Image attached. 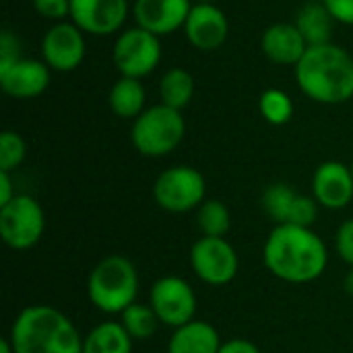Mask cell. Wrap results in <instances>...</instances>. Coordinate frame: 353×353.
Instances as JSON below:
<instances>
[{"label": "cell", "mask_w": 353, "mask_h": 353, "mask_svg": "<svg viewBox=\"0 0 353 353\" xmlns=\"http://www.w3.org/2000/svg\"><path fill=\"white\" fill-rule=\"evenodd\" d=\"M192 4H217V0H192Z\"/></svg>", "instance_id": "cell-37"}, {"label": "cell", "mask_w": 353, "mask_h": 353, "mask_svg": "<svg viewBox=\"0 0 353 353\" xmlns=\"http://www.w3.org/2000/svg\"><path fill=\"white\" fill-rule=\"evenodd\" d=\"M296 199H298V192L290 184L275 182L265 188L261 207L267 213V217L275 221V225H283V223H290V215H292Z\"/></svg>", "instance_id": "cell-23"}, {"label": "cell", "mask_w": 353, "mask_h": 353, "mask_svg": "<svg viewBox=\"0 0 353 353\" xmlns=\"http://www.w3.org/2000/svg\"><path fill=\"white\" fill-rule=\"evenodd\" d=\"M261 48L271 62L296 66L304 58L308 43L296 23H275L265 29L261 37Z\"/></svg>", "instance_id": "cell-17"}, {"label": "cell", "mask_w": 353, "mask_h": 353, "mask_svg": "<svg viewBox=\"0 0 353 353\" xmlns=\"http://www.w3.org/2000/svg\"><path fill=\"white\" fill-rule=\"evenodd\" d=\"M112 60L120 77L143 79L157 68L161 60V41L143 27L124 29L116 37Z\"/></svg>", "instance_id": "cell-8"}, {"label": "cell", "mask_w": 353, "mask_h": 353, "mask_svg": "<svg viewBox=\"0 0 353 353\" xmlns=\"http://www.w3.org/2000/svg\"><path fill=\"white\" fill-rule=\"evenodd\" d=\"M46 232V213L37 199L17 194L0 207V238L10 250L33 248Z\"/></svg>", "instance_id": "cell-7"}, {"label": "cell", "mask_w": 353, "mask_h": 353, "mask_svg": "<svg viewBox=\"0 0 353 353\" xmlns=\"http://www.w3.org/2000/svg\"><path fill=\"white\" fill-rule=\"evenodd\" d=\"M89 302L103 314H122L139 296V271L124 254L103 256L87 279Z\"/></svg>", "instance_id": "cell-4"}, {"label": "cell", "mask_w": 353, "mask_h": 353, "mask_svg": "<svg viewBox=\"0 0 353 353\" xmlns=\"http://www.w3.org/2000/svg\"><path fill=\"white\" fill-rule=\"evenodd\" d=\"M350 168H352V176H353V161H352V163H350Z\"/></svg>", "instance_id": "cell-38"}, {"label": "cell", "mask_w": 353, "mask_h": 353, "mask_svg": "<svg viewBox=\"0 0 353 353\" xmlns=\"http://www.w3.org/2000/svg\"><path fill=\"white\" fill-rule=\"evenodd\" d=\"M190 269L207 285L223 288L232 283L240 271L236 248L225 238H199L190 248Z\"/></svg>", "instance_id": "cell-10"}, {"label": "cell", "mask_w": 353, "mask_h": 353, "mask_svg": "<svg viewBox=\"0 0 353 353\" xmlns=\"http://www.w3.org/2000/svg\"><path fill=\"white\" fill-rule=\"evenodd\" d=\"M0 353H14V347H12V343H10L8 337H2L0 339Z\"/></svg>", "instance_id": "cell-36"}, {"label": "cell", "mask_w": 353, "mask_h": 353, "mask_svg": "<svg viewBox=\"0 0 353 353\" xmlns=\"http://www.w3.org/2000/svg\"><path fill=\"white\" fill-rule=\"evenodd\" d=\"M33 8L39 17L56 23L70 17V0H33Z\"/></svg>", "instance_id": "cell-30"}, {"label": "cell", "mask_w": 353, "mask_h": 353, "mask_svg": "<svg viewBox=\"0 0 353 353\" xmlns=\"http://www.w3.org/2000/svg\"><path fill=\"white\" fill-rule=\"evenodd\" d=\"M194 77L186 68H170L161 81H159V97L161 103L174 108V110H184L192 97H194Z\"/></svg>", "instance_id": "cell-22"}, {"label": "cell", "mask_w": 353, "mask_h": 353, "mask_svg": "<svg viewBox=\"0 0 353 353\" xmlns=\"http://www.w3.org/2000/svg\"><path fill=\"white\" fill-rule=\"evenodd\" d=\"M132 337L116 321L95 325L83 339V353H132Z\"/></svg>", "instance_id": "cell-21"}, {"label": "cell", "mask_w": 353, "mask_h": 353, "mask_svg": "<svg viewBox=\"0 0 353 353\" xmlns=\"http://www.w3.org/2000/svg\"><path fill=\"white\" fill-rule=\"evenodd\" d=\"M186 134V122L180 110L165 103L147 108L134 122L130 139L145 157H163L180 147Z\"/></svg>", "instance_id": "cell-5"}, {"label": "cell", "mask_w": 353, "mask_h": 353, "mask_svg": "<svg viewBox=\"0 0 353 353\" xmlns=\"http://www.w3.org/2000/svg\"><path fill=\"white\" fill-rule=\"evenodd\" d=\"M0 87L8 97L33 99L50 87V66L43 60L21 58L0 72Z\"/></svg>", "instance_id": "cell-16"}, {"label": "cell", "mask_w": 353, "mask_h": 353, "mask_svg": "<svg viewBox=\"0 0 353 353\" xmlns=\"http://www.w3.org/2000/svg\"><path fill=\"white\" fill-rule=\"evenodd\" d=\"M335 19L329 12V8L325 6V2H308L304 4L298 14H296V27L300 29V33L304 35L308 48L310 46H323V43H331L333 37V27H335Z\"/></svg>", "instance_id": "cell-19"}, {"label": "cell", "mask_w": 353, "mask_h": 353, "mask_svg": "<svg viewBox=\"0 0 353 353\" xmlns=\"http://www.w3.org/2000/svg\"><path fill=\"white\" fill-rule=\"evenodd\" d=\"M190 8L192 0H134L132 14L137 27L161 37L184 29Z\"/></svg>", "instance_id": "cell-14"}, {"label": "cell", "mask_w": 353, "mask_h": 353, "mask_svg": "<svg viewBox=\"0 0 353 353\" xmlns=\"http://www.w3.org/2000/svg\"><path fill=\"white\" fill-rule=\"evenodd\" d=\"M259 110L263 114V118L273 124V126H283L292 120L294 116V101L292 97L281 91V89H265L261 93V99H259Z\"/></svg>", "instance_id": "cell-26"}, {"label": "cell", "mask_w": 353, "mask_h": 353, "mask_svg": "<svg viewBox=\"0 0 353 353\" xmlns=\"http://www.w3.org/2000/svg\"><path fill=\"white\" fill-rule=\"evenodd\" d=\"M219 353H263V352H261L252 341L236 337V339L223 341V345H221Z\"/></svg>", "instance_id": "cell-33"}, {"label": "cell", "mask_w": 353, "mask_h": 353, "mask_svg": "<svg viewBox=\"0 0 353 353\" xmlns=\"http://www.w3.org/2000/svg\"><path fill=\"white\" fill-rule=\"evenodd\" d=\"M87 54L85 33L72 21L54 23L41 39V60L56 72H72Z\"/></svg>", "instance_id": "cell-11"}, {"label": "cell", "mask_w": 353, "mask_h": 353, "mask_svg": "<svg viewBox=\"0 0 353 353\" xmlns=\"http://www.w3.org/2000/svg\"><path fill=\"white\" fill-rule=\"evenodd\" d=\"M205 176L192 165H172L153 184V199L168 213L196 211L207 199Z\"/></svg>", "instance_id": "cell-6"}, {"label": "cell", "mask_w": 353, "mask_h": 353, "mask_svg": "<svg viewBox=\"0 0 353 353\" xmlns=\"http://www.w3.org/2000/svg\"><path fill=\"white\" fill-rule=\"evenodd\" d=\"M319 203L314 196H306V194H298L292 215H290V223L292 225H300V228H312L316 215H319Z\"/></svg>", "instance_id": "cell-28"}, {"label": "cell", "mask_w": 353, "mask_h": 353, "mask_svg": "<svg viewBox=\"0 0 353 353\" xmlns=\"http://www.w3.org/2000/svg\"><path fill=\"white\" fill-rule=\"evenodd\" d=\"M120 325L132 337V341H147L155 335L157 325L161 323L149 304L134 302L120 314Z\"/></svg>", "instance_id": "cell-25"}, {"label": "cell", "mask_w": 353, "mask_h": 353, "mask_svg": "<svg viewBox=\"0 0 353 353\" xmlns=\"http://www.w3.org/2000/svg\"><path fill=\"white\" fill-rule=\"evenodd\" d=\"M186 39L201 52L221 48L230 35V21L217 4H192L184 23Z\"/></svg>", "instance_id": "cell-13"}, {"label": "cell", "mask_w": 353, "mask_h": 353, "mask_svg": "<svg viewBox=\"0 0 353 353\" xmlns=\"http://www.w3.org/2000/svg\"><path fill=\"white\" fill-rule=\"evenodd\" d=\"M21 58L23 56H21V41H19V37L12 31L4 29L0 33V72L10 68Z\"/></svg>", "instance_id": "cell-29"}, {"label": "cell", "mask_w": 353, "mask_h": 353, "mask_svg": "<svg viewBox=\"0 0 353 353\" xmlns=\"http://www.w3.org/2000/svg\"><path fill=\"white\" fill-rule=\"evenodd\" d=\"M263 261L269 273L285 283L316 281L329 265L325 240L312 228L275 225L265 240Z\"/></svg>", "instance_id": "cell-1"}, {"label": "cell", "mask_w": 353, "mask_h": 353, "mask_svg": "<svg viewBox=\"0 0 353 353\" xmlns=\"http://www.w3.org/2000/svg\"><path fill=\"white\" fill-rule=\"evenodd\" d=\"M149 306L157 314L159 323L170 329H180L196 319V292L194 288L178 277H159L149 292Z\"/></svg>", "instance_id": "cell-9"}, {"label": "cell", "mask_w": 353, "mask_h": 353, "mask_svg": "<svg viewBox=\"0 0 353 353\" xmlns=\"http://www.w3.org/2000/svg\"><path fill=\"white\" fill-rule=\"evenodd\" d=\"M223 345L219 331L205 321H190L188 325L174 329L168 353H219Z\"/></svg>", "instance_id": "cell-18"}, {"label": "cell", "mask_w": 353, "mask_h": 353, "mask_svg": "<svg viewBox=\"0 0 353 353\" xmlns=\"http://www.w3.org/2000/svg\"><path fill=\"white\" fill-rule=\"evenodd\" d=\"M196 228L203 236L209 238H225L232 228V213L223 201L207 199L196 209Z\"/></svg>", "instance_id": "cell-24"}, {"label": "cell", "mask_w": 353, "mask_h": 353, "mask_svg": "<svg viewBox=\"0 0 353 353\" xmlns=\"http://www.w3.org/2000/svg\"><path fill=\"white\" fill-rule=\"evenodd\" d=\"M145 87L141 79H130V77H120L108 95L110 110L124 120H137L147 108H145Z\"/></svg>", "instance_id": "cell-20"}, {"label": "cell", "mask_w": 353, "mask_h": 353, "mask_svg": "<svg viewBox=\"0 0 353 353\" xmlns=\"http://www.w3.org/2000/svg\"><path fill=\"white\" fill-rule=\"evenodd\" d=\"M27 155V145L23 137L14 130H4L0 134V172L17 170Z\"/></svg>", "instance_id": "cell-27"}, {"label": "cell", "mask_w": 353, "mask_h": 353, "mask_svg": "<svg viewBox=\"0 0 353 353\" xmlns=\"http://www.w3.org/2000/svg\"><path fill=\"white\" fill-rule=\"evenodd\" d=\"M312 196L325 209H345L353 199L352 168L341 161L321 163L312 176Z\"/></svg>", "instance_id": "cell-15"}, {"label": "cell", "mask_w": 353, "mask_h": 353, "mask_svg": "<svg viewBox=\"0 0 353 353\" xmlns=\"http://www.w3.org/2000/svg\"><path fill=\"white\" fill-rule=\"evenodd\" d=\"M14 196H17V192L12 188L10 172H0V207L8 205Z\"/></svg>", "instance_id": "cell-34"}, {"label": "cell", "mask_w": 353, "mask_h": 353, "mask_svg": "<svg viewBox=\"0 0 353 353\" xmlns=\"http://www.w3.org/2000/svg\"><path fill=\"white\" fill-rule=\"evenodd\" d=\"M335 250L345 265L353 267V217L339 225L335 234Z\"/></svg>", "instance_id": "cell-31"}, {"label": "cell", "mask_w": 353, "mask_h": 353, "mask_svg": "<svg viewBox=\"0 0 353 353\" xmlns=\"http://www.w3.org/2000/svg\"><path fill=\"white\" fill-rule=\"evenodd\" d=\"M337 23L353 27V0H323Z\"/></svg>", "instance_id": "cell-32"}, {"label": "cell", "mask_w": 353, "mask_h": 353, "mask_svg": "<svg viewBox=\"0 0 353 353\" xmlns=\"http://www.w3.org/2000/svg\"><path fill=\"white\" fill-rule=\"evenodd\" d=\"M343 290L353 298V267H350V271H347V275L343 279Z\"/></svg>", "instance_id": "cell-35"}, {"label": "cell", "mask_w": 353, "mask_h": 353, "mask_svg": "<svg viewBox=\"0 0 353 353\" xmlns=\"http://www.w3.org/2000/svg\"><path fill=\"white\" fill-rule=\"evenodd\" d=\"M128 17V0H70V21L89 35H114Z\"/></svg>", "instance_id": "cell-12"}, {"label": "cell", "mask_w": 353, "mask_h": 353, "mask_svg": "<svg viewBox=\"0 0 353 353\" xmlns=\"http://www.w3.org/2000/svg\"><path fill=\"white\" fill-rule=\"evenodd\" d=\"M8 339L14 353H83L85 337L58 308L33 304L17 314Z\"/></svg>", "instance_id": "cell-3"}, {"label": "cell", "mask_w": 353, "mask_h": 353, "mask_svg": "<svg viewBox=\"0 0 353 353\" xmlns=\"http://www.w3.org/2000/svg\"><path fill=\"white\" fill-rule=\"evenodd\" d=\"M300 91L316 103L339 105L353 97V56L337 43L310 46L296 64Z\"/></svg>", "instance_id": "cell-2"}]
</instances>
